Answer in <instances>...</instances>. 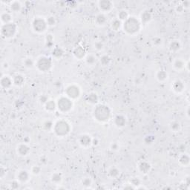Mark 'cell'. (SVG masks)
Wrapping results in <instances>:
<instances>
[{
    "label": "cell",
    "mask_w": 190,
    "mask_h": 190,
    "mask_svg": "<svg viewBox=\"0 0 190 190\" xmlns=\"http://www.w3.org/2000/svg\"><path fill=\"white\" fill-rule=\"evenodd\" d=\"M122 27L126 34L134 36L140 32L141 29V23L140 20L135 17V16H129L125 22H123Z\"/></svg>",
    "instance_id": "obj_1"
},
{
    "label": "cell",
    "mask_w": 190,
    "mask_h": 190,
    "mask_svg": "<svg viewBox=\"0 0 190 190\" xmlns=\"http://www.w3.org/2000/svg\"><path fill=\"white\" fill-rule=\"evenodd\" d=\"M94 117L99 123H107L112 116V111L104 104L97 105L93 112Z\"/></svg>",
    "instance_id": "obj_2"
},
{
    "label": "cell",
    "mask_w": 190,
    "mask_h": 190,
    "mask_svg": "<svg viewBox=\"0 0 190 190\" xmlns=\"http://www.w3.org/2000/svg\"><path fill=\"white\" fill-rule=\"evenodd\" d=\"M71 126L66 120H57L54 125L53 131L56 136L59 137H66L71 131Z\"/></svg>",
    "instance_id": "obj_3"
},
{
    "label": "cell",
    "mask_w": 190,
    "mask_h": 190,
    "mask_svg": "<svg viewBox=\"0 0 190 190\" xmlns=\"http://www.w3.org/2000/svg\"><path fill=\"white\" fill-rule=\"evenodd\" d=\"M73 100L66 96H62L56 101V108L63 114H67L73 108Z\"/></svg>",
    "instance_id": "obj_4"
},
{
    "label": "cell",
    "mask_w": 190,
    "mask_h": 190,
    "mask_svg": "<svg viewBox=\"0 0 190 190\" xmlns=\"http://www.w3.org/2000/svg\"><path fill=\"white\" fill-rule=\"evenodd\" d=\"M52 65H53L52 60L46 56H40L35 63V66L41 72H48L51 68Z\"/></svg>",
    "instance_id": "obj_5"
},
{
    "label": "cell",
    "mask_w": 190,
    "mask_h": 190,
    "mask_svg": "<svg viewBox=\"0 0 190 190\" xmlns=\"http://www.w3.org/2000/svg\"><path fill=\"white\" fill-rule=\"evenodd\" d=\"M16 32H17V25L14 22H11L6 25H2L1 34L4 38H13L16 35Z\"/></svg>",
    "instance_id": "obj_6"
},
{
    "label": "cell",
    "mask_w": 190,
    "mask_h": 190,
    "mask_svg": "<svg viewBox=\"0 0 190 190\" xmlns=\"http://www.w3.org/2000/svg\"><path fill=\"white\" fill-rule=\"evenodd\" d=\"M48 28L46 19L42 17H35L32 22V28L37 33H42Z\"/></svg>",
    "instance_id": "obj_7"
},
{
    "label": "cell",
    "mask_w": 190,
    "mask_h": 190,
    "mask_svg": "<svg viewBox=\"0 0 190 190\" xmlns=\"http://www.w3.org/2000/svg\"><path fill=\"white\" fill-rule=\"evenodd\" d=\"M65 95L66 97L72 100L78 99L81 95V90L80 87L75 84H71L68 86L65 89Z\"/></svg>",
    "instance_id": "obj_8"
},
{
    "label": "cell",
    "mask_w": 190,
    "mask_h": 190,
    "mask_svg": "<svg viewBox=\"0 0 190 190\" xmlns=\"http://www.w3.org/2000/svg\"><path fill=\"white\" fill-rule=\"evenodd\" d=\"M99 11L103 14H106V13L110 12L114 7V4L110 0H100L97 3Z\"/></svg>",
    "instance_id": "obj_9"
},
{
    "label": "cell",
    "mask_w": 190,
    "mask_h": 190,
    "mask_svg": "<svg viewBox=\"0 0 190 190\" xmlns=\"http://www.w3.org/2000/svg\"><path fill=\"white\" fill-rule=\"evenodd\" d=\"M92 137L88 134H82L79 137L78 142L83 148H88L92 145Z\"/></svg>",
    "instance_id": "obj_10"
},
{
    "label": "cell",
    "mask_w": 190,
    "mask_h": 190,
    "mask_svg": "<svg viewBox=\"0 0 190 190\" xmlns=\"http://www.w3.org/2000/svg\"><path fill=\"white\" fill-rule=\"evenodd\" d=\"M0 85L2 88H5L6 90L9 89L14 85L13 78L8 75H3L0 80Z\"/></svg>",
    "instance_id": "obj_11"
},
{
    "label": "cell",
    "mask_w": 190,
    "mask_h": 190,
    "mask_svg": "<svg viewBox=\"0 0 190 190\" xmlns=\"http://www.w3.org/2000/svg\"><path fill=\"white\" fill-rule=\"evenodd\" d=\"M126 117L123 115V114H117V115L114 117V123L116 127L121 129V128H123L126 125Z\"/></svg>",
    "instance_id": "obj_12"
},
{
    "label": "cell",
    "mask_w": 190,
    "mask_h": 190,
    "mask_svg": "<svg viewBox=\"0 0 190 190\" xmlns=\"http://www.w3.org/2000/svg\"><path fill=\"white\" fill-rule=\"evenodd\" d=\"M30 152H31V148L26 144H20L16 148V152L20 156L22 157H25L29 155Z\"/></svg>",
    "instance_id": "obj_13"
},
{
    "label": "cell",
    "mask_w": 190,
    "mask_h": 190,
    "mask_svg": "<svg viewBox=\"0 0 190 190\" xmlns=\"http://www.w3.org/2000/svg\"><path fill=\"white\" fill-rule=\"evenodd\" d=\"M172 89L173 90V91L175 92V93L180 94L185 89V86H184V83L181 80H176L172 82Z\"/></svg>",
    "instance_id": "obj_14"
},
{
    "label": "cell",
    "mask_w": 190,
    "mask_h": 190,
    "mask_svg": "<svg viewBox=\"0 0 190 190\" xmlns=\"http://www.w3.org/2000/svg\"><path fill=\"white\" fill-rule=\"evenodd\" d=\"M152 20V14L149 11L145 10L140 14V22L141 25H146Z\"/></svg>",
    "instance_id": "obj_15"
},
{
    "label": "cell",
    "mask_w": 190,
    "mask_h": 190,
    "mask_svg": "<svg viewBox=\"0 0 190 190\" xmlns=\"http://www.w3.org/2000/svg\"><path fill=\"white\" fill-rule=\"evenodd\" d=\"M16 179H17L20 183H25L26 182H28L30 179V173L28 171L24 170H20V172H18L17 175H16Z\"/></svg>",
    "instance_id": "obj_16"
},
{
    "label": "cell",
    "mask_w": 190,
    "mask_h": 190,
    "mask_svg": "<svg viewBox=\"0 0 190 190\" xmlns=\"http://www.w3.org/2000/svg\"><path fill=\"white\" fill-rule=\"evenodd\" d=\"M151 164L147 162V161H142V162H140L138 165L139 171L144 175L148 174V173L151 171Z\"/></svg>",
    "instance_id": "obj_17"
},
{
    "label": "cell",
    "mask_w": 190,
    "mask_h": 190,
    "mask_svg": "<svg viewBox=\"0 0 190 190\" xmlns=\"http://www.w3.org/2000/svg\"><path fill=\"white\" fill-rule=\"evenodd\" d=\"M73 55L77 60H82L86 56V51L82 46H77L73 51Z\"/></svg>",
    "instance_id": "obj_18"
},
{
    "label": "cell",
    "mask_w": 190,
    "mask_h": 190,
    "mask_svg": "<svg viewBox=\"0 0 190 190\" xmlns=\"http://www.w3.org/2000/svg\"><path fill=\"white\" fill-rule=\"evenodd\" d=\"M185 65H186V62L183 60V59H180V58H178V59L175 60V61L173 62L172 66L174 68L175 70L180 71L185 69Z\"/></svg>",
    "instance_id": "obj_19"
},
{
    "label": "cell",
    "mask_w": 190,
    "mask_h": 190,
    "mask_svg": "<svg viewBox=\"0 0 190 190\" xmlns=\"http://www.w3.org/2000/svg\"><path fill=\"white\" fill-rule=\"evenodd\" d=\"M169 78V74L163 69H160L157 71L156 73V79L157 80V81L160 82H163L166 81Z\"/></svg>",
    "instance_id": "obj_20"
},
{
    "label": "cell",
    "mask_w": 190,
    "mask_h": 190,
    "mask_svg": "<svg viewBox=\"0 0 190 190\" xmlns=\"http://www.w3.org/2000/svg\"><path fill=\"white\" fill-rule=\"evenodd\" d=\"M86 100L91 105H97L99 102V97L95 92H91L86 96Z\"/></svg>",
    "instance_id": "obj_21"
},
{
    "label": "cell",
    "mask_w": 190,
    "mask_h": 190,
    "mask_svg": "<svg viewBox=\"0 0 190 190\" xmlns=\"http://www.w3.org/2000/svg\"><path fill=\"white\" fill-rule=\"evenodd\" d=\"M169 50L172 52H177L178 51L181 49V43L179 40L174 39V40L171 41L169 46Z\"/></svg>",
    "instance_id": "obj_22"
},
{
    "label": "cell",
    "mask_w": 190,
    "mask_h": 190,
    "mask_svg": "<svg viewBox=\"0 0 190 190\" xmlns=\"http://www.w3.org/2000/svg\"><path fill=\"white\" fill-rule=\"evenodd\" d=\"M9 7H10L11 11L14 13H18L22 10V3L19 1H13L11 2L9 4Z\"/></svg>",
    "instance_id": "obj_23"
},
{
    "label": "cell",
    "mask_w": 190,
    "mask_h": 190,
    "mask_svg": "<svg viewBox=\"0 0 190 190\" xmlns=\"http://www.w3.org/2000/svg\"><path fill=\"white\" fill-rule=\"evenodd\" d=\"M0 18H1L2 25H6V24L12 22V15L8 12L2 13Z\"/></svg>",
    "instance_id": "obj_24"
},
{
    "label": "cell",
    "mask_w": 190,
    "mask_h": 190,
    "mask_svg": "<svg viewBox=\"0 0 190 190\" xmlns=\"http://www.w3.org/2000/svg\"><path fill=\"white\" fill-rule=\"evenodd\" d=\"M13 82H14V85L16 86H22V85L25 83V77L23 75L17 74L14 75L13 77Z\"/></svg>",
    "instance_id": "obj_25"
},
{
    "label": "cell",
    "mask_w": 190,
    "mask_h": 190,
    "mask_svg": "<svg viewBox=\"0 0 190 190\" xmlns=\"http://www.w3.org/2000/svg\"><path fill=\"white\" fill-rule=\"evenodd\" d=\"M95 22L97 25L99 26L106 25V23L107 22V18L105 14L100 13V14H97L95 17Z\"/></svg>",
    "instance_id": "obj_26"
},
{
    "label": "cell",
    "mask_w": 190,
    "mask_h": 190,
    "mask_svg": "<svg viewBox=\"0 0 190 190\" xmlns=\"http://www.w3.org/2000/svg\"><path fill=\"white\" fill-rule=\"evenodd\" d=\"M51 181L54 184L59 185L63 181V175L60 172H54L51 176Z\"/></svg>",
    "instance_id": "obj_27"
},
{
    "label": "cell",
    "mask_w": 190,
    "mask_h": 190,
    "mask_svg": "<svg viewBox=\"0 0 190 190\" xmlns=\"http://www.w3.org/2000/svg\"><path fill=\"white\" fill-rule=\"evenodd\" d=\"M64 55V50L60 47H55L52 51V56L56 60H60Z\"/></svg>",
    "instance_id": "obj_28"
},
{
    "label": "cell",
    "mask_w": 190,
    "mask_h": 190,
    "mask_svg": "<svg viewBox=\"0 0 190 190\" xmlns=\"http://www.w3.org/2000/svg\"><path fill=\"white\" fill-rule=\"evenodd\" d=\"M169 129L173 132H178L181 129V125L178 120H173L169 123Z\"/></svg>",
    "instance_id": "obj_29"
},
{
    "label": "cell",
    "mask_w": 190,
    "mask_h": 190,
    "mask_svg": "<svg viewBox=\"0 0 190 190\" xmlns=\"http://www.w3.org/2000/svg\"><path fill=\"white\" fill-rule=\"evenodd\" d=\"M45 108L47 112H52L55 111L56 108V102L53 100V99H49V100L45 104Z\"/></svg>",
    "instance_id": "obj_30"
},
{
    "label": "cell",
    "mask_w": 190,
    "mask_h": 190,
    "mask_svg": "<svg viewBox=\"0 0 190 190\" xmlns=\"http://www.w3.org/2000/svg\"><path fill=\"white\" fill-rule=\"evenodd\" d=\"M108 174L110 178H117L118 176L120 175V171L117 166H112L110 169H108Z\"/></svg>",
    "instance_id": "obj_31"
},
{
    "label": "cell",
    "mask_w": 190,
    "mask_h": 190,
    "mask_svg": "<svg viewBox=\"0 0 190 190\" xmlns=\"http://www.w3.org/2000/svg\"><path fill=\"white\" fill-rule=\"evenodd\" d=\"M190 158L187 154H182L179 157V163L183 166H188L189 165Z\"/></svg>",
    "instance_id": "obj_32"
},
{
    "label": "cell",
    "mask_w": 190,
    "mask_h": 190,
    "mask_svg": "<svg viewBox=\"0 0 190 190\" xmlns=\"http://www.w3.org/2000/svg\"><path fill=\"white\" fill-rule=\"evenodd\" d=\"M129 16H129V12H128L126 10H121L119 11V13H118L117 14V19L122 22H125Z\"/></svg>",
    "instance_id": "obj_33"
},
{
    "label": "cell",
    "mask_w": 190,
    "mask_h": 190,
    "mask_svg": "<svg viewBox=\"0 0 190 190\" xmlns=\"http://www.w3.org/2000/svg\"><path fill=\"white\" fill-rule=\"evenodd\" d=\"M36 61H34L32 58L31 57H27L23 61V65L24 66L27 68H32L33 67L35 66Z\"/></svg>",
    "instance_id": "obj_34"
},
{
    "label": "cell",
    "mask_w": 190,
    "mask_h": 190,
    "mask_svg": "<svg viewBox=\"0 0 190 190\" xmlns=\"http://www.w3.org/2000/svg\"><path fill=\"white\" fill-rule=\"evenodd\" d=\"M111 61H112V60H111L110 56L106 55V54H104V55H103L99 58V62H100L101 65L103 66H108V65H110Z\"/></svg>",
    "instance_id": "obj_35"
},
{
    "label": "cell",
    "mask_w": 190,
    "mask_h": 190,
    "mask_svg": "<svg viewBox=\"0 0 190 190\" xmlns=\"http://www.w3.org/2000/svg\"><path fill=\"white\" fill-rule=\"evenodd\" d=\"M122 26H123V23H122V22L118 20L117 18L113 20L112 22V28L115 31H119Z\"/></svg>",
    "instance_id": "obj_36"
},
{
    "label": "cell",
    "mask_w": 190,
    "mask_h": 190,
    "mask_svg": "<svg viewBox=\"0 0 190 190\" xmlns=\"http://www.w3.org/2000/svg\"><path fill=\"white\" fill-rule=\"evenodd\" d=\"M86 63L88 65H93L97 61V57L94 54H88L86 56Z\"/></svg>",
    "instance_id": "obj_37"
},
{
    "label": "cell",
    "mask_w": 190,
    "mask_h": 190,
    "mask_svg": "<svg viewBox=\"0 0 190 190\" xmlns=\"http://www.w3.org/2000/svg\"><path fill=\"white\" fill-rule=\"evenodd\" d=\"M46 46L47 48H51L54 46V37L52 34H48L46 37Z\"/></svg>",
    "instance_id": "obj_38"
},
{
    "label": "cell",
    "mask_w": 190,
    "mask_h": 190,
    "mask_svg": "<svg viewBox=\"0 0 190 190\" xmlns=\"http://www.w3.org/2000/svg\"><path fill=\"white\" fill-rule=\"evenodd\" d=\"M54 125V123L51 121V120H46V121L43 123L42 126H43V129H44L45 130L48 131L51 130H53Z\"/></svg>",
    "instance_id": "obj_39"
},
{
    "label": "cell",
    "mask_w": 190,
    "mask_h": 190,
    "mask_svg": "<svg viewBox=\"0 0 190 190\" xmlns=\"http://www.w3.org/2000/svg\"><path fill=\"white\" fill-rule=\"evenodd\" d=\"M47 25H48V27H53L56 25V20L55 18V16H48V17L46 19Z\"/></svg>",
    "instance_id": "obj_40"
},
{
    "label": "cell",
    "mask_w": 190,
    "mask_h": 190,
    "mask_svg": "<svg viewBox=\"0 0 190 190\" xmlns=\"http://www.w3.org/2000/svg\"><path fill=\"white\" fill-rule=\"evenodd\" d=\"M152 44H153L154 46L160 47L163 45V39H162V38H161V37H154V38L152 39Z\"/></svg>",
    "instance_id": "obj_41"
},
{
    "label": "cell",
    "mask_w": 190,
    "mask_h": 190,
    "mask_svg": "<svg viewBox=\"0 0 190 190\" xmlns=\"http://www.w3.org/2000/svg\"><path fill=\"white\" fill-rule=\"evenodd\" d=\"M41 171H42V169H41V167L39 166H33L31 167V174L34 175H38L40 174Z\"/></svg>",
    "instance_id": "obj_42"
},
{
    "label": "cell",
    "mask_w": 190,
    "mask_h": 190,
    "mask_svg": "<svg viewBox=\"0 0 190 190\" xmlns=\"http://www.w3.org/2000/svg\"><path fill=\"white\" fill-rule=\"evenodd\" d=\"M91 184H92V180L90 178H85L82 180V185L84 187L88 188L91 187Z\"/></svg>",
    "instance_id": "obj_43"
},
{
    "label": "cell",
    "mask_w": 190,
    "mask_h": 190,
    "mask_svg": "<svg viewBox=\"0 0 190 190\" xmlns=\"http://www.w3.org/2000/svg\"><path fill=\"white\" fill-rule=\"evenodd\" d=\"M94 47H95V50L100 51H102L103 48H104V44H103V42H101V41H97V42H95V44H94Z\"/></svg>",
    "instance_id": "obj_44"
},
{
    "label": "cell",
    "mask_w": 190,
    "mask_h": 190,
    "mask_svg": "<svg viewBox=\"0 0 190 190\" xmlns=\"http://www.w3.org/2000/svg\"><path fill=\"white\" fill-rule=\"evenodd\" d=\"M130 183L136 189L138 186L141 185V180L139 179V178H133L132 179L130 180Z\"/></svg>",
    "instance_id": "obj_45"
},
{
    "label": "cell",
    "mask_w": 190,
    "mask_h": 190,
    "mask_svg": "<svg viewBox=\"0 0 190 190\" xmlns=\"http://www.w3.org/2000/svg\"><path fill=\"white\" fill-rule=\"evenodd\" d=\"M175 11H176V13L177 14H183V13L184 12V11H185V9H184V7H183V5H181V3H178V5H176L175 6Z\"/></svg>",
    "instance_id": "obj_46"
},
{
    "label": "cell",
    "mask_w": 190,
    "mask_h": 190,
    "mask_svg": "<svg viewBox=\"0 0 190 190\" xmlns=\"http://www.w3.org/2000/svg\"><path fill=\"white\" fill-rule=\"evenodd\" d=\"M110 148L113 152H117L120 149V145L117 142H112L110 145Z\"/></svg>",
    "instance_id": "obj_47"
},
{
    "label": "cell",
    "mask_w": 190,
    "mask_h": 190,
    "mask_svg": "<svg viewBox=\"0 0 190 190\" xmlns=\"http://www.w3.org/2000/svg\"><path fill=\"white\" fill-rule=\"evenodd\" d=\"M20 182L18 180H13V181L11 182V189H17L20 188Z\"/></svg>",
    "instance_id": "obj_48"
},
{
    "label": "cell",
    "mask_w": 190,
    "mask_h": 190,
    "mask_svg": "<svg viewBox=\"0 0 190 190\" xmlns=\"http://www.w3.org/2000/svg\"><path fill=\"white\" fill-rule=\"evenodd\" d=\"M39 102H40L41 103H42V104L45 105V104H46V103L47 102H48V100H49V99H48V97H47L46 95H41L40 97H39Z\"/></svg>",
    "instance_id": "obj_49"
},
{
    "label": "cell",
    "mask_w": 190,
    "mask_h": 190,
    "mask_svg": "<svg viewBox=\"0 0 190 190\" xmlns=\"http://www.w3.org/2000/svg\"><path fill=\"white\" fill-rule=\"evenodd\" d=\"M144 141L146 144H152L154 141V137L153 136H150V135L149 136H146L145 137Z\"/></svg>",
    "instance_id": "obj_50"
},
{
    "label": "cell",
    "mask_w": 190,
    "mask_h": 190,
    "mask_svg": "<svg viewBox=\"0 0 190 190\" xmlns=\"http://www.w3.org/2000/svg\"><path fill=\"white\" fill-rule=\"evenodd\" d=\"M181 5H183L184 9H188L190 6V1H189V0H186V1H183V2H181Z\"/></svg>",
    "instance_id": "obj_51"
},
{
    "label": "cell",
    "mask_w": 190,
    "mask_h": 190,
    "mask_svg": "<svg viewBox=\"0 0 190 190\" xmlns=\"http://www.w3.org/2000/svg\"><path fill=\"white\" fill-rule=\"evenodd\" d=\"M0 176H1V178H3L5 177V175H6V169L4 168L3 166L1 167V170H0Z\"/></svg>",
    "instance_id": "obj_52"
},
{
    "label": "cell",
    "mask_w": 190,
    "mask_h": 190,
    "mask_svg": "<svg viewBox=\"0 0 190 190\" xmlns=\"http://www.w3.org/2000/svg\"><path fill=\"white\" fill-rule=\"evenodd\" d=\"M99 144V140L97 138H93L92 139V145L93 146H97Z\"/></svg>",
    "instance_id": "obj_53"
},
{
    "label": "cell",
    "mask_w": 190,
    "mask_h": 190,
    "mask_svg": "<svg viewBox=\"0 0 190 190\" xmlns=\"http://www.w3.org/2000/svg\"><path fill=\"white\" fill-rule=\"evenodd\" d=\"M8 67H9L8 63H7V62H5V63H2V68H3L7 69V68H8Z\"/></svg>",
    "instance_id": "obj_54"
},
{
    "label": "cell",
    "mask_w": 190,
    "mask_h": 190,
    "mask_svg": "<svg viewBox=\"0 0 190 190\" xmlns=\"http://www.w3.org/2000/svg\"><path fill=\"white\" fill-rule=\"evenodd\" d=\"M186 114H187V118H188V119H189V106H188V107H187V113H186Z\"/></svg>",
    "instance_id": "obj_55"
}]
</instances>
